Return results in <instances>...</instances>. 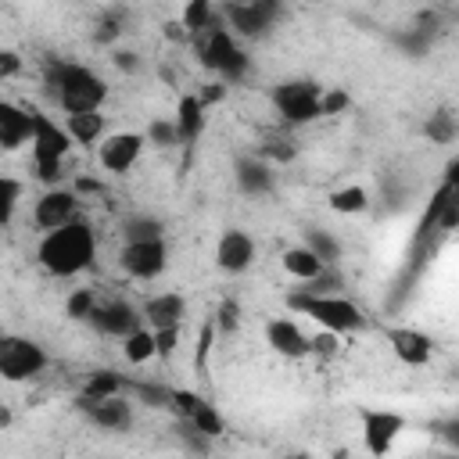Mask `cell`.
Here are the masks:
<instances>
[{"instance_id": "cell-1", "label": "cell", "mask_w": 459, "mask_h": 459, "mask_svg": "<svg viewBox=\"0 0 459 459\" xmlns=\"http://www.w3.org/2000/svg\"><path fill=\"white\" fill-rule=\"evenodd\" d=\"M36 258H39V265L50 276H61V280L75 276V273L93 265V258H97V233H93L90 222L75 219V222L54 230V233H43V240L36 247Z\"/></svg>"}, {"instance_id": "cell-2", "label": "cell", "mask_w": 459, "mask_h": 459, "mask_svg": "<svg viewBox=\"0 0 459 459\" xmlns=\"http://www.w3.org/2000/svg\"><path fill=\"white\" fill-rule=\"evenodd\" d=\"M47 86L54 93V100L61 104L65 115H90L100 111L104 97H108V82L86 68V65H72V61H57L47 72Z\"/></svg>"}, {"instance_id": "cell-3", "label": "cell", "mask_w": 459, "mask_h": 459, "mask_svg": "<svg viewBox=\"0 0 459 459\" xmlns=\"http://www.w3.org/2000/svg\"><path fill=\"white\" fill-rule=\"evenodd\" d=\"M287 305L301 316H308L319 330H330V333H359L366 326V316L355 301L341 298V294H316V290H298L287 298Z\"/></svg>"}, {"instance_id": "cell-4", "label": "cell", "mask_w": 459, "mask_h": 459, "mask_svg": "<svg viewBox=\"0 0 459 459\" xmlns=\"http://www.w3.org/2000/svg\"><path fill=\"white\" fill-rule=\"evenodd\" d=\"M32 169L47 186L61 183V165L72 151V136L65 126H57L50 115H43L39 108H32Z\"/></svg>"}, {"instance_id": "cell-5", "label": "cell", "mask_w": 459, "mask_h": 459, "mask_svg": "<svg viewBox=\"0 0 459 459\" xmlns=\"http://www.w3.org/2000/svg\"><path fill=\"white\" fill-rule=\"evenodd\" d=\"M190 39H194L197 61H201L204 68H212V72H219V75H226V79H240V75H244L247 57H244L237 36L230 32V25H219V22H215L212 29H204V32H197V36H190Z\"/></svg>"}, {"instance_id": "cell-6", "label": "cell", "mask_w": 459, "mask_h": 459, "mask_svg": "<svg viewBox=\"0 0 459 459\" xmlns=\"http://www.w3.org/2000/svg\"><path fill=\"white\" fill-rule=\"evenodd\" d=\"M319 100H323V86L312 82V79H283L273 86V104L276 111L294 122V126H305L312 118H323L319 115Z\"/></svg>"}, {"instance_id": "cell-7", "label": "cell", "mask_w": 459, "mask_h": 459, "mask_svg": "<svg viewBox=\"0 0 459 459\" xmlns=\"http://www.w3.org/2000/svg\"><path fill=\"white\" fill-rule=\"evenodd\" d=\"M47 369V351L32 341V337H18V333H7L0 341V373L4 380L18 384V380H32Z\"/></svg>"}, {"instance_id": "cell-8", "label": "cell", "mask_w": 459, "mask_h": 459, "mask_svg": "<svg viewBox=\"0 0 459 459\" xmlns=\"http://www.w3.org/2000/svg\"><path fill=\"white\" fill-rule=\"evenodd\" d=\"M359 423H362V445L377 459L387 455L405 430V416L394 409H359Z\"/></svg>"}, {"instance_id": "cell-9", "label": "cell", "mask_w": 459, "mask_h": 459, "mask_svg": "<svg viewBox=\"0 0 459 459\" xmlns=\"http://www.w3.org/2000/svg\"><path fill=\"white\" fill-rule=\"evenodd\" d=\"M75 208H79V197L75 190H65V186H47L32 208V222L43 230V233H54L68 222H75Z\"/></svg>"}, {"instance_id": "cell-10", "label": "cell", "mask_w": 459, "mask_h": 459, "mask_svg": "<svg viewBox=\"0 0 459 459\" xmlns=\"http://www.w3.org/2000/svg\"><path fill=\"white\" fill-rule=\"evenodd\" d=\"M118 265L126 269V276L133 280H154L165 273L169 265V247L165 240H140V244H126L118 255Z\"/></svg>"}, {"instance_id": "cell-11", "label": "cell", "mask_w": 459, "mask_h": 459, "mask_svg": "<svg viewBox=\"0 0 459 459\" xmlns=\"http://www.w3.org/2000/svg\"><path fill=\"white\" fill-rule=\"evenodd\" d=\"M143 143H147L143 133H111V136H104V143L97 151V161H100L104 172L122 176L136 165V158L143 154Z\"/></svg>"}, {"instance_id": "cell-12", "label": "cell", "mask_w": 459, "mask_h": 459, "mask_svg": "<svg viewBox=\"0 0 459 459\" xmlns=\"http://www.w3.org/2000/svg\"><path fill=\"white\" fill-rule=\"evenodd\" d=\"M280 14L276 4H265V0H251V4H230L226 7V22H230V32L233 36H262L273 18Z\"/></svg>"}, {"instance_id": "cell-13", "label": "cell", "mask_w": 459, "mask_h": 459, "mask_svg": "<svg viewBox=\"0 0 459 459\" xmlns=\"http://www.w3.org/2000/svg\"><path fill=\"white\" fill-rule=\"evenodd\" d=\"M104 337H129L133 330L143 326V312H136L129 301H108V305H97L93 319H90Z\"/></svg>"}, {"instance_id": "cell-14", "label": "cell", "mask_w": 459, "mask_h": 459, "mask_svg": "<svg viewBox=\"0 0 459 459\" xmlns=\"http://www.w3.org/2000/svg\"><path fill=\"white\" fill-rule=\"evenodd\" d=\"M251 262H255V240H251V233H244V230H226V233L219 237V247H215V265H219L222 273H230V276H237V273H244Z\"/></svg>"}, {"instance_id": "cell-15", "label": "cell", "mask_w": 459, "mask_h": 459, "mask_svg": "<svg viewBox=\"0 0 459 459\" xmlns=\"http://www.w3.org/2000/svg\"><path fill=\"white\" fill-rule=\"evenodd\" d=\"M265 344L283 359H305L308 355V333L287 316H276L265 323Z\"/></svg>"}, {"instance_id": "cell-16", "label": "cell", "mask_w": 459, "mask_h": 459, "mask_svg": "<svg viewBox=\"0 0 459 459\" xmlns=\"http://www.w3.org/2000/svg\"><path fill=\"white\" fill-rule=\"evenodd\" d=\"M387 344L394 351V359H402L405 366H427L434 355V341L412 326H387Z\"/></svg>"}, {"instance_id": "cell-17", "label": "cell", "mask_w": 459, "mask_h": 459, "mask_svg": "<svg viewBox=\"0 0 459 459\" xmlns=\"http://www.w3.org/2000/svg\"><path fill=\"white\" fill-rule=\"evenodd\" d=\"M25 143H32V108L4 100L0 104V147L4 151H18Z\"/></svg>"}, {"instance_id": "cell-18", "label": "cell", "mask_w": 459, "mask_h": 459, "mask_svg": "<svg viewBox=\"0 0 459 459\" xmlns=\"http://www.w3.org/2000/svg\"><path fill=\"white\" fill-rule=\"evenodd\" d=\"M140 312H143V326H151V330H172V326H179L183 316H186V298L176 294V290L151 294Z\"/></svg>"}, {"instance_id": "cell-19", "label": "cell", "mask_w": 459, "mask_h": 459, "mask_svg": "<svg viewBox=\"0 0 459 459\" xmlns=\"http://www.w3.org/2000/svg\"><path fill=\"white\" fill-rule=\"evenodd\" d=\"M280 265H283L287 276H294V280H301V283H316V280L326 276V262H323L316 251H308L305 244H301V247H287V251L280 255Z\"/></svg>"}, {"instance_id": "cell-20", "label": "cell", "mask_w": 459, "mask_h": 459, "mask_svg": "<svg viewBox=\"0 0 459 459\" xmlns=\"http://www.w3.org/2000/svg\"><path fill=\"white\" fill-rule=\"evenodd\" d=\"M82 409H86L90 423H97L100 430H129V423H133V409H129V402H122V398L82 402Z\"/></svg>"}, {"instance_id": "cell-21", "label": "cell", "mask_w": 459, "mask_h": 459, "mask_svg": "<svg viewBox=\"0 0 459 459\" xmlns=\"http://www.w3.org/2000/svg\"><path fill=\"white\" fill-rule=\"evenodd\" d=\"M172 122H176L179 140H183V143H194V140L201 136V129H204V100L194 97V93H183L179 104H176Z\"/></svg>"}, {"instance_id": "cell-22", "label": "cell", "mask_w": 459, "mask_h": 459, "mask_svg": "<svg viewBox=\"0 0 459 459\" xmlns=\"http://www.w3.org/2000/svg\"><path fill=\"white\" fill-rule=\"evenodd\" d=\"M122 373L118 369H93L82 384V398L79 402H104V398H122Z\"/></svg>"}, {"instance_id": "cell-23", "label": "cell", "mask_w": 459, "mask_h": 459, "mask_svg": "<svg viewBox=\"0 0 459 459\" xmlns=\"http://www.w3.org/2000/svg\"><path fill=\"white\" fill-rule=\"evenodd\" d=\"M237 186L244 194H269L273 190V172L258 158H237Z\"/></svg>"}, {"instance_id": "cell-24", "label": "cell", "mask_w": 459, "mask_h": 459, "mask_svg": "<svg viewBox=\"0 0 459 459\" xmlns=\"http://www.w3.org/2000/svg\"><path fill=\"white\" fill-rule=\"evenodd\" d=\"M122 355L129 366H143L151 359H158V341H154V330L151 326H140L133 330L126 341H122Z\"/></svg>"}, {"instance_id": "cell-25", "label": "cell", "mask_w": 459, "mask_h": 459, "mask_svg": "<svg viewBox=\"0 0 459 459\" xmlns=\"http://www.w3.org/2000/svg\"><path fill=\"white\" fill-rule=\"evenodd\" d=\"M65 129L72 136V143H97L104 136V115L100 111H90V115H68L65 118Z\"/></svg>"}, {"instance_id": "cell-26", "label": "cell", "mask_w": 459, "mask_h": 459, "mask_svg": "<svg viewBox=\"0 0 459 459\" xmlns=\"http://www.w3.org/2000/svg\"><path fill=\"white\" fill-rule=\"evenodd\" d=\"M190 430L194 434H201V437H222V430H226V423H222V416H219V409L208 402V398H201L197 402V409L190 412Z\"/></svg>"}, {"instance_id": "cell-27", "label": "cell", "mask_w": 459, "mask_h": 459, "mask_svg": "<svg viewBox=\"0 0 459 459\" xmlns=\"http://www.w3.org/2000/svg\"><path fill=\"white\" fill-rule=\"evenodd\" d=\"M366 204H369V194L359 183H348V186L330 194V208L337 215H359V212H366Z\"/></svg>"}, {"instance_id": "cell-28", "label": "cell", "mask_w": 459, "mask_h": 459, "mask_svg": "<svg viewBox=\"0 0 459 459\" xmlns=\"http://www.w3.org/2000/svg\"><path fill=\"white\" fill-rule=\"evenodd\" d=\"M179 25L186 29V36H197V32L212 29V25H215L212 4H208V0H190V4L183 7V14H179Z\"/></svg>"}, {"instance_id": "cell-29", "label": "cell", "mask_w": 459, "mask_h": 459, "mask_svg": "<svg viewBox=\"0 0 459 459\" xmlns=\"http://www.w3.org/2000/svg\"><path fill=\"white\" fill-rule=\"evenodd\" d=\"M65 312L68 319H93L97 312V294L90 287H75L68 298H65Z\"/></svg>"}, {"instance_id": "cell-30", "label": "cell", "mask_w": 459, "mask_h": 459, "mask_svg": "<svg viewBox=\"0 0 459 459\" xmlns=\"http://www.w3.org/2000/svg\"><path fill=\"white\" fill-rule=\"evenodd\" d=\"M140 240H161V222L151 215H136L126 222V244H140Z\"/></svg>"}, {"instance_id": "cell-31", "label": "cell", "mask_w": 459, "mask_h": 459, "mask_svg": "<svg viewBox=\"0 0 459 459\" xmlns=\"http://www.w3.org/2000/svg\"><path fill=\"white\" fill-rule=\"evenodd\" d=\"M18 197H22V183L14 176H0V222H11Z\"/></svg>"}, {"instance_id": "cell-32", "label": "cell", "mask_w": 459, "mask_h": 459, "mask_svg": "<svg viewBox=\"0 0 459 459\" xmlns=\"http://www.w3.org/2000/svg\"><path fill=\"white\" fill-rule=\"evenodd\" d=\"M215 333H219L215 319H208V323L201 326V333H197V351H194V366H197V373H204V369H208V355H212Z\"/></svg>"}, {"instance_id": "cell-33", "label": "cell", "mask_w": 459, "mask_h": 459, "mask_svg": "<svg viewBox=\"0 0 459 459\" xmlns=\"http://www.w3.org/2000/svg\"><path fill=\"white\" fill-rule=\"evenodd\" d=\"M147 143H154V147H169V143H176L179 140V133H176V122L172 118H154L151 126H147Z\"/></svg>"}, {"instance_id": "cell-34", "label": "cell", "mask_w": 459, "mask_h": 459, "mask_svg": "<svg viewBox=\"0 0 459 459\" xmlns=\"http://www.w3.org/2000/svg\"><path fill=\"white\" fill-rule=\"evenodd\" d=\"M305 247H308V251H316V255H319L326 265L337 258V240H333V237H326L323 230H308V240H305Z\"/></svg>"}, {"instance_id": "cell-35", "label": "cell", "mask_w": 459, "mask_h": 459, "mask_svg": "<svg viewBox=\"0 0 459 459\" xmlns=\"http://www.w3.org/2000/svg\"><path fill=\"white\" fill-rule=\"evenodd\" d=\"M348 104H351V97L344 93V90H326L323 86V100H319V115H341V111H348Z\"/></svg>"}, {"instance_id": "cell-36", "label": "cell", "mask_w": 459, "mask_h": 459, "mask_svg": "<svg viewBox=\"0 0 459 459\" xmlns=\"http://www.w3.org/2000/svg\"><path fill=\"white\" fill-rule=\"evenodd\" d=\"M197 402H201V394H194V391H186V387H172L169 405H172V412H179L183 420H190V412L197 409Z\"/></svg>"}, {"instance_id": "cell-37", "label": "cell", "mask_w": 459, "mask_h": 459, "mask_svg": "<svg viewBox=\"0 0 459 459\" xmlns=\"http://www.w3.org/2000/svg\"><path fill=\"white\" fill-rule=\"evenodd\" d=\"M237 323H240V305L226 298V301L219 305V312H215V326H219L222 333H233V330H237Z\"/></svg>"}, {"instance_id": "cell-38", "label": "cell", "mask_w": 459, "mask_h": 459, "mask_svg": "<svg viewBox=\"0 0 459 459\" xmlns=\"http://www.w3.org/2000/svg\"><path fill=\"white\" fill-rule=\"evenodd\" d=\"M452 133H455V122H452L448 115H430V122H427V136H430V140L448 143V140H452Z\"/></svg>"}, {"instance_id": "cell-39", "label": "cell", "mask_w": 459, "mask_h": 459, "mask_svg": "<svg viewBox=\"0 0 459 459\" xmlns=\"http://www.w3.org/2000/svg\"><path fill=\"white\" fill-rule=\"evenodd\" d=\"M337 351V333L319 330L316 337H308V355H333Z\"/></svg>"}, {"instance_id": "cell-40", "label": "cell", "mask_w": 459, "mask_h": 459, "mask_svg": "<svg viewBox=\"0 0 459 459\" xmlns=\"http://www.w3.org/2000/svg\"><path fill=\"white\" fill-rule=\"evenodd\" d=\"M154 341H158V359H169V355L176 351V344H179V326H172V330H154Z\"/></svg>"}, {"instance_id": "cell-41", "label": "cell", "mask_w": 459, "mask_h": 459, "mask_svg": "<svg viewBox=\"0 0 459 459\" xmlns=\"http://www.w3.org/2000/svg\"><path fill=\"white\" fill-rule=\"evenodd\" d=\"M14 72H18V54H14V50H4V54H0V75L7 79V75H14Z\"/></svg>"}, {"instance_id": "cell-42", "label": "cell", "mask_w": 459, "mask_h": 459, "mask_svg": "<svg viewBox=\"0 0 459 459\" xmlns=\"http://www.w3.org/2000/svg\"><path fill=\"white\" fill-rule=\"evenodd\" d=\"M133 57H136V54H129V50H118V54H115L118 68H126V72H133V68H136V61H133Z\"/></svg>"}, {"instance_id": "cell-43", "label": "cell", "mask_w": 459, "mask_h": 459, "mask_svg": "<svg viewBox=\"0 0 459 459\" xmlns=\"http://www.w3.org/2000/svg\"><path fill=\"white\" fill-rule=\"evenodd\" d=\"M333 459H348V448H337V452H333Z\"/></svg>"}, {"instance_id": "cell-44", "label": "cell", "mask_w": 459, "mask_h": 459, "mask_svg": "<svg viewBox=\"0 0 459 459\" xmlns=\"http://www.w3.org/2000/svg\"><path fill=\"white\" fill-rule=\"evenodd\" d=\"M283 459H308V455H283Z\"/></svg>"}, {"instance_id": "cell-45", "label": "cell", "mask_w": 459, "mask_h": 459, "mask_svg": "<svg viewBox=\"0 0 459 459\" xmlns=\"http://www.w3.org/2000/svg\"><path fill=\"white\" fill-rule=\"evenodd\" d=\"M441 459H459V452H452V455H441Z\"/></svg>"}]
</instances>
